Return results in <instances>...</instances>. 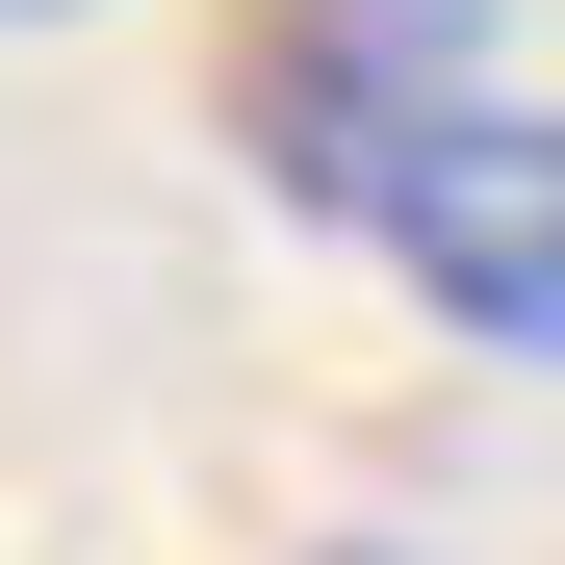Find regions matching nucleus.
Wrapping results in <instances>:
<instances>
[{"label": "nucleus", "mask_w": 565, "mask_h": 565, "mask_svg": "<svg viewBox=\"0 0 565 565\" xmlns=\"http://www.w3.org/2000/svg\"><path fill=\"white\" fill-rule=\"evenodd\" d=\"M0 26H77V0H0Z\"/></svg>", "instance_id": "3"}, {"label": "nucleus", "mask_w": 565, "mask_h": 565, "mask_svg": "<svg viewBox=\"0 0 565 565\" xmlns=\"http://www.w3.org/2000/svg\"><path fill=\"white\" fill-rule=\"evenodd\" d=\"M462 77H489V0H232V154L282 206H360Z\"/></svg>", "instance_id": "1"}, {"label": "nucleus", "mask_w": 565, "mask_h": 565, "mask_svg": "<svg viewBox=\"0 0 565 565\" xmlns=\"http://www.w3.org/2000/svg\"><path fill=\"white\" fill-rule=\"evenodd\" d=\"M334 565H386V540H334Z\"/></svg>", "instance_id": "4"}, {"label": "nucleus", "mask_w": 565, "mask_h": 565, "mask_svg": "<svg viewBox=\"0 0 565 565\" xmlns=\"http://www.w3.org/2000/svg\"><path fill=\"white\" fill-rule=\"evenodd\" d=\"M360 232L412 257V309H437V334L565 360V104H489V77H462V104L360 180Z\"/></svg>", "instance_id": "2"}]
</instances>
